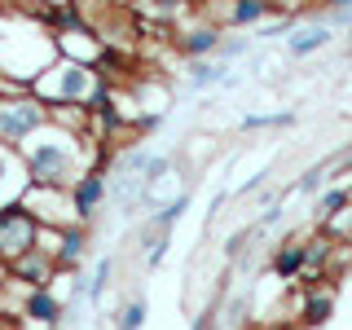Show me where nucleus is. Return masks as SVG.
Listing matches in <instances>:
<instances>
[{
    "instance_id": "obj_26",
    "label": "nucleus",
    "mask_w": 352,
    "mask_h": 330,
    "mask_svg": "<svg viewBox=\"0 0 352 330\" xmlns=\"http://www.w3.org/2000/svg\"><path fill=\"white\" fill-rule=\"evenodd\" d=\"M269 330H286V326H269Z\"/></svg>"
},
{
    "instance_id": "obj_13",
    "label": "nucleus",
    "mask_w": 352,
    "mask_h": 330,
    "mask_svg": "<svg viewBox=\"0 0 352 330\" xmlns=\"http://www.w3.org/2000/svg\"><path fill=\"white\" fill-rule=\"evenodd\" d=\"M273 0H234V9H229V22H234V27H260L264 18L273 14Z\"/></svg>"
},
{
    "instance_id": "obj_18",
    "label": "nucleus",
    "mask_w": 352,
    "mask_h": 330,
    "mask_svg": "<svg viewBox=\"0 0 352 330\" xmlns=\"http://www.w3.org/2000/svg\"><path fill=\"white\" fill-rule=\"evenodd\" d=\"M352 203V190H326L322 194V203H317V216H339V212H344V207Z\"/></svg>"
},
{
    "instance_id": "obj_23",
    "label": "nucleus",
    "mask_w": 352,
    "mask_h": 330,
    "mask_svg": "<svg viewBox=\"0 0 352 330\" xmlns=\"http://www.w3.org/2000/svg\"><path fill=\"white\" fill-rule=\"evenodd\" d=\"M326 14H339V9H352V0H322Z\"/></svg>"
},
{
    "instance_id": "obj_20",
    "label": "nucleus",
    "mask_w": 352,
    "mask_h": 330,
    "mask_svg": "<svg viewBox=\"0 0 352 330\" xmlns=\"http://www.w3.org/2000/svg\"><path fill=\"white\" fill-rule=\"evenodd\" d=\"M110 278H115V260H102V264H97V273H93V282H88V300H102V291H106V286H110Z\"/></svg>"
},
{
    "instance_id": "obj_10",
    "label": "nucleus",
    "mask_w": 352,
    "mask_h": 330,
    "mask_svg": "<svg viewBox=\"0 0 352 330\" xmlns=\"http://www.w3.org/2000/svg\"><path fill=\"white\" fill-rule=\"evenodd\" d=\"M27 190V172H22V159L14 146H0V198H14Z\"/></svg>"
},
{
    "instance_id": "obj_5",
    "label": "nucleus",
    "mask_w": 352,
    "mask_h": 330,
    "mask_svg": "<svg viewBox=\"0 0 352 330\" xmlns=\"http://www.w3.org/2000/svg\"><path fill=\"white\" fill-rule=\"evenodd\" d=\"M66 203H71V216L80 220V225H88V220L97 216V207L106 203V172L102 168H84L71 185H66Z\"/></svg>"
},
{
    "instance_id": "obj_14",
    "label": "nucleus",
    "mask_w": 352,
    "mask_h": 330,
    "mask_svg": "<svg viewBox=\"0 0 352 330\" xmlns=\"http://www.w3.org/2000/svg\"><path fill=\"white\" fill-rule=\"evenodd\" d=\"M273 273L278 278H300L304 273V242H282L273 256Z\"/></svg>"
},
{
    "instance_id": "obj_3",
    "label": "nucleus",
    "mask_w": 352,
    "mask_h": 330,
    "mask_svg": "<svg viewBox=\"0 0 352 330\" xmlns=\"http://www.w3.org/2000/svg\"><path fill=\"white\" fill-rule=\"evenodd\" d=\"M40 238H44V225L36 220V212H31L22 198L0 207V260L5 264L27 256L31 247H40Z\"/></svg>"
},
{
    "instance_id": "obj_21",
    "label": "nucleus",
    "mask_w": 352,
    "mask_h": 330,
    "mask_svg": "<svg viewBox=\"0 0 352 330\" xmlns=\"http://www.w3.org/2000/svg\"><path fill=\"white\" fill-rule=\"evenodd\" d=\"M326 163H322V168H308L304 176H300V185H295V190H300V194H313V190H322V181H326Z\"/></svg>"
},
{
    "instance_id": "obj_22",
    "label": "nucleus",
    "mask_w": 352,
    "mask_h": 330,
    "mask_svg": "<svg viewBox=\"0 0 352 330\" xmlns=\"http://www.w3.org/2000/svg\"><path fill=\"white\" fill-rule=\"evenodd\" d=\"M163 256H168V234H163V238H159V242H154V247H150V260H146V264L154 269V264H159Z\"/></svg>"
},
{
    "instance_id": "obj_12",
    "label": "nucleus",
    "mask_w": 352,
    "mask_h": 330,
    "mask_svg": "<svg viewBox=\"0 0 352 330\" xmlns=\"http://www.w3.org/2000/svg\"><path fill=\"white\" fill-rule=\"evenodd\" d=\"M330 313H335V291H317V286H308L304 308H300V322L304 326H326Z\"/></svg>"
},
{
    "instance_id": "obj_1",
    "label": "nucleus",
    "mask_w": 352,
    "mask_h": 330,
    "mask_svg": "<svg viewBox=\"0 0 352 330\" xmlns=\"http://www.w3.org/2000/svg\"><path fill=\"white\" fill-rule=\"evenodd\" d=\"M18 159H22V172H27L31 190H66V185L88 168L84 137H75V132H66V128H53V119L22 141Z\"/></svg>"
},
{
    "instance_id": "obj_8",
    "label": "nucleus",
    "mask_w": 352,
    "mask_h": 330,
    "mask_svg": "<svg viewBox=\"0 0 352 330\" xmlns=\"http://www.w3.org/2000/svg\"><path fill=\"white\" fill-rule=\"evenodd\" d=\"M22 313H27V322H36V326H58L62 322V300L49 291V286H31Z\"/></svg>"
},
{
    "instance_id": "obj_4",
    "label": "nucleus",
    "mask_w": 352,
    "mask_h": 330,
    "mask_svg": "<svg viewBox=\"0 0 352 330\" xmlns=\"http://www.w3.org/2000/svg\"><path fill=\"white\" fill-rule=\"evenodd\" d=\"M53 119V110L40 102L36 93L31 97H0V146H22L31 132H40Z\"/></svg>"
},
{
    "instance_id": "obj_7",
    "label": "nucleus",
    "mask_w": 352,
    "mask_h": 330,
    "mask_svg": "<svg viewBox=\"0 0 352 330\" xmlns=\"http://www.w3.org/2000/svg\"><path fill=\"white\" fill-rule=\"evenodd\" d=\"M84 251H88V229L75 220V225L58 229V247H49V256H53V264H58V273H62V269H75V264L84 260Z\"/></svg>"
},
{
    "instance_id": "obj_16",
    "label": "nucleus",
    "mask_w": 352,
    "mask_h": 330,
    "mask_svg": "<svg viewBox=\"0 0 352 330\" xmlns=\"http://www.w3.org/2000/svg\"><path fill=\"white\" fill-rule=\"evenodd\" d=\"M185 207H190V194H176V198H168V203L159 207V216H154L150 225H154V229H163V234H168V229L176 225V220H181V212H185Z\"/></svg>"
},
{
    "instance_id": "obj_19",
    "label": "nucleus",
    "mask_w": 352,
    "mask_h": 330,
    "mask_svg": "<svg viewBox=\"0 0 352 330\" xmlns=\"http://www.w3.org/2000/svg\"><path fill=\"white\" fill-rule=\"evenodd\" d=\"M286 124H295V110H278V115H247L242 119V128H286Z\"/></svg>"
},
{
    "instance_id": "obj_9",
    "label": "nucleus",
    "mask_w": 352,
    "mask_h": 330,
    "mask_svg": "<svg viewBox=\"0 0 352 330\" xmlns=\"http://www.w3.org/2000/svg\"><path fill=\"white\" fill-rule=\"evenodd\" d=\"M326 44H330V22H308V27L286 36V53H291V58H308V53L326 49Z\"/></svg>"
},
{
    "instance_id": "obj_25",
    "label": "nucleus",
    "mask_w": 352,
    "mask_h": 330,
    "mask_svg": "<svg viewBox=\"0 0 352 330\" xmlns=\"http://www.w3.org/2000/svg\"><path fill=\"white\" fill-rule=\"evenodd\" d=\"M348 58H352V40H348Z\"/></svg>"
},
{
    "instance_id": "obj_2",
    "label": "nucleus",
    "mask_w": 352,
    "mask_h": 330,
    "mask_svg": "<svg viewBox=\"0 0 352 330\" xmlns=\"http://www.w3.org/2000/svg\"><path fill=\"white\" fill-rule=\"evenodd\" d=\"M93 84H97V75H93V66L80 62V58H58L49 66V71H40L36 75V97L44 106H84V97L93 93Z\"/></svg>"
},
{
    "instance_id": "obj_24",
    "label": "nucleus",
    "mask_w": 352,
    "mask_h": 330,
    "mask_svg": "<svg viewBox=\"0 0 352 330\" xmlns=\"http://www.w3.org/2000/svg\"><path fill=\"white\" fill-rule=\"evenodd\" d=\"M9 282V269H5V260H0V286H5Z\"/></svg>"
},
{
    "instance_id": "obj_11",
    "label": "nucleus",
    "mask_w": 352,
    "mask_h": 330,
    "mask_svg": "<svg viewBox=\"0 0 352 330\" xmlns=\"http://www.w3.org/2000/svg\"><path fill=\"white\" fill-rule=\"evenodd\" d=\"M220 44H225L220 27H194V31L181 36V53H185V58H212Z\"/></svg>"
},
{
    "instance_id": "obj_15",
    "label": "nucleus",
    "mask_w": 352,
    "mask_h": 330,
    "mask_svg": "<svg viewBox=\"0 0 352 330\" xmlns=\"http://www.w3.org/2000/svg\"><path fill=\"white\" fill-rule=\"evenodd\" d=\"M229 80V62H198L190 71V88H207V84H220Z\"/></svg>"
},
{
    "instance_id": "obj_17",
    "label": "nucleus",
    "mask_w": 352,
    "mask_h": 330,
    "mask_svg": "<svg viewBox=\"0 0 352 330\" xmlns=\"http://www.w3.org/2000/svg\"><path fill=\"white\" fill-rule=\"evenodd\" d=\"M146 313H150L146 300H128L124 313H119V322H115V330H141L146 326Z\"/></svg>"
},
{
    "instance_id": "obj_6",
    "label": "nucleus",
    "mask_w": 352,
    "mask_h": 330,
    "mask_svg": "<svg viewBox=\"0 0 352 330\" xmlns=\"http://www.w3.org/2000/svg\"><path fill=\"white\" fill-rule=\"evenodd\" d=\"M5 269H9V278H18V282H27V286H49L53 273H58V264H53L49 247H31L27 256L9 260Z\"/></svg>"
}]
</instances>
